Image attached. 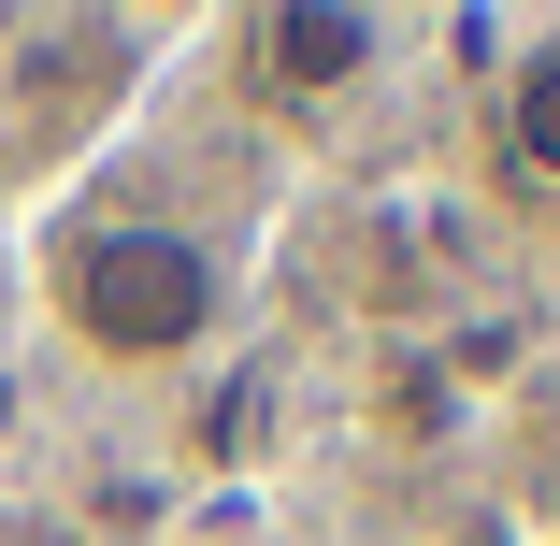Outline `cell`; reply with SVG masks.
Returning a JSON list of instances; mask_svg holds the SVG:
<instances>
[{"instance_id":"cell-1","label":"cell","mask_w":560,"mask_h":546,"mask_svg":"<svg viewBox=\"0 0 560 546\" xmlns=\"http://www.w3.org/2000/svg\"><path fill=\"white\" fill-rule=\"evenodd\" d=\"M245 274H259L245 216L159 201L116 159H86L58 201H30V231H15V316L86 388H173V374H201L245 332Z\"/></svg>"},{"instance_id":"cell-2","label":"cell","mask_w":560,"mask_h":546,"mask_svg":"<svg viewBox=\"0 0 560 546\" xmlns=\"http://www.w3.org/2000/svg\"><path fill=\"white\" fill-rule=\"evenodd\" d=\"M173 44H187V15H0V173L58 201L144 116Z\"/></svg>"},{"instance_id":"cell-3","label":"cell","mask_w":560,"mask_h":546,"mask_svg":"<svg viewBox=\"0 0 560 546\" xmlns=\"http://www.w3.org/2000/svg\"><path fill=\"white\" fill-rule=\"evenodd\" d=\"M417 44L431 30L417 15H374V0H259V15L215 30V58H231V86L259 101V116H360Z\"/></svg>"},{"instance_id":"cell-4","label":"cell","mask_w":560,"mask_h":546,"mask_svg":"<svg viewBox=\"0 0 560 546\" xmlns=\"http://www.w3.org/2000/svg\"><path fill=\"white\" fill-rule=\"evenodd\" d=\"M503 159L532 187H560V15H532L517 58H503Z\"/></svg>"},{"instance_id":"cell-5","label":"cell","mask_w":560,"mask_h":546,"mask_svg":"<svg viewBox=\"0 0 560 546\" xmlns=\"http://www.w3.org/2000/svg\"><path fill=\"white\" fill-rule=\"evenodd\" d=\"M0 332H15V245H0Z\"/></svg>"},{"instance_id":"cell-6","label":"cell","mask_w":560,"mask_h":546,"mask_svg":"<svg viewBox=\"0 0 560 546\" xmlns=\"http://www.w3.org/2000/svg\"><path fill=\"white\" fill-rule=\"evenodd\" d=\"M187 546H259V532H187Z\"/></svg>"}]
</instances>
